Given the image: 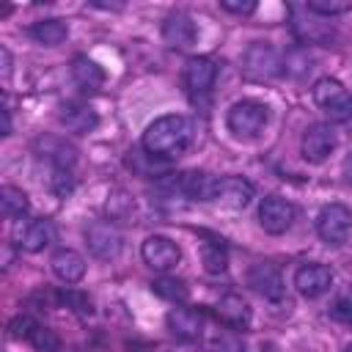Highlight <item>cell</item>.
Listing matches in <instances>:
<instances>
[{"mask_svg": "<svg viewBox=\"0 0 352 352\" xmlns=\"http://www.w3.org/2000/svg\"><path fill=\"white\" fill-rule=\"evenodd\" d=\"M217 319L223 324H228L231 330H245L250 324V305L239 297V294H223L217 300V308H214Z\"/></svg>", "mask_w": 352, "mask_h": 352, "instance_id": "9a60e30c", "label": "cell"}, {"mask_svg": "<svg viewBox=\"0 0 352 352\" xmlns=\"http://www.w3.org/2000/svg\"><path fill=\"white\" fill-rule=\"evenodd\" d=\"M226 11H231V14H250L253 8H256V3L253 0H248V3H236V0H223L220 3Z\"/></svg>", "mask_w": 352, "mask_h": 352, "instance_id": "e575fe53", "label": "cell"}, {"mask_svg": "<svg viewBox=\"0 0 352 352\" xmlns=\"http://www.w3.org/2000/svg\"><path fill=\"white\" fill-rule=\"evenodd\" d=\"M226 124L236 138H256L267 124V107L253 99L234 102L226 116Z\"/></svg>", "mask_w": 352, "mask_h": 352, "instance_id": "3957f363", "label": "cell"}, {"mask_svg": "<svg viewBox=\"0 0 352 352\" xmlns=\"http://www.w3.org/2000/svg\"><path fill=\"white\" fill-rule=\"evenodd\" d=\"M294 286L302 297H319L333 286V270L327 264H302L294 272Z\"/></svg>", "mask_w": 352, "mask_h": 352, "instance_id": "30bf717a", "label": "cell"}, {"mask_svg": "<svg viewBox=\"0 0 352 352\" xmlns=\"http://www.w3.org/2000/svg\"><path fill=\"white\" fill-rule=\"evenodd\" d=\"M168 330L179 338V341H198L201 330H204V316L195 308H173L165 316Z\"/></svg>", "mask_w": 352, "mask_h": 352, "instance_id": "5bb4252c", "label": "cell"}, {"mask_svg": "<svg viewBox=\"0 0 352 352\" xmlns=\"http://www.w3.org/2000/svg\"><path fill=\"white\" fill-rule=\"evenodd\" d=\"M36 327H38V324H36V322H33V316H28V314L14 316V319H11V324H8V330H11V336H14V338H30Z\"/></svg>", "mask_w": 352, "mask_h": 352, "instance_id": "4dcf8cb0", "label": "cell"}, {"mask_svg": "<svg viewBox=\"0 0 352 352\" xmlns=\"http://www.w3.org/2000/svg\"><path fill=\"white\" fill-rule=\"evenodd\" d=\"M19 245L28 250V253H38V250H44L50 242H52V226H50V220H33V223H28L25 226V231L19 234Z\"/></svg>", "mask_w": 352, "mask_h": 352, "instance_id": "44dd1931", "label": "cell"}, {"mask_svg": "<svg viewBox=\"0 0 352 352\" xmlns=\"http://www.w3.org/2000/svg\"><path fill=\"white\" fill-rule=\"evenodd\" d=\"M151 292L168 302H184L187 300V283L182 278H170V275H162L151 283Z\"/></svg>", "mask_w": 352, "mask_h": 352, "instance_id": "603a6c76", "label": "cell"}, {"mask_svg": "<svg viewBox=\"0 0 352 352\" xmlns=\"http://www.w3.org/2000/svg\"><path fill=\"white\" fill-rule=\"evenodd\" d=\"M192 121L184 116H160L143 132V151L157 160H173L184 154L192 143Z\"/></svg>", "mask_w": 352, "mask_h": 352, "instance_id": "6da1fadb", "label": "cell"}, {"mask_svg": "<svg viewBox=\"0 0 352 352\" xmlns=\"http://www.w3.org/2000/svg\"><path fill=\"white\" fill-rule=\"evenodd\" d=\"M217 80V66L209 58H190L184 63V88L195 94H209Z\"/></svg>", "mask_w": 352, "mask_h": 352, "instance_id": "4fadbf2b", "label": "cell"}, {"mask_svg": "<svg viewBox=\"0 0 352 352\" xmlns=\"http://www.w3.org/2000/svg\"><path fill=\"white\" fill-rule=\"evenodd\" d=\"M344 352H352V344H346V349H344Z\"/></svg>", "mask_w": 352, "mask_h": 352, "instance_id": "74e56055", "label": "cell"}, {"mask_svg": "<svg viewBox=\"0 0 352 352\" xmlns=\"http://www.w3.org/2000/svg\"><path fill=\"white\" fill-rule=\"evenodd\" d=\"M60 121L72 132H88V129L96 126V113L82 102H66L60 107Z\"/></svg>", "mask_w": 352, "mask_h": 352, "instance_id": "ffe728a7", "label": "cell"}, {"mask_svg": "<svg viewBox=\"0 0 352 352\" xmlns=\"http://www.w3.org/2000/svg\"><path fill=\"white\" fill-rule=\"evenodd\" d=\"M52 272L63 280V283H77L82 275H85V258L72 250V248H60L55 256H52Z\"/></svg>", "mask_w": 352, "mask_h": 352, "instance_id": "e0dca14e", "label": "cell"}, {"mask_svg": "<svg viewBox=\"0 0 352 352\" xmlns=\"http://www.w3.org/2000/svg\"><path fill=\"white\" fill-rule=\"evenodd\" d=\"M294 33L302 38V41H311V44H324V41H330L333 38V28H330V22H316V19H311V22H294Z\"/></svg>", "mask_w": 352, "mask_h": 352, "instance_id": "d4e9b609", "label": "cell"}, {"mask_svg": "<svg viewBox=\"0 0 352 352\" xmlns=\"http://www.w3.org/2000/svg\"><path fill=\"white\" fill-rule=\"evenodd\" d=\"M311 14H324V16H333V14H344L352 8V3H322V0H311L305 6Z\"/></svg>", "mask_w": 352, "mask_h": 352, "instance_id": "1f68e13d", "label": "cell"}, {"mask_svg": "<svg viewBox=\"0 0 352 352\" xmlns=\"http://www.w3.org/2000/svg\"><path fill=\"white\" fill-rule=\"evenodd\" d=\"M58 302H63L66 308H72V311H74V314H80V316H91V314H94L91 297H88L85 292H77V289L58 292Z\"/></svg>", "mask_w": 352, "mask_h": 352, "instance_id": "4316f807", "label": "cell"}, {"mask_svg": "<svg viewBox=\"0 0 352 352\" xmlns=\"http://www.w3.org/2000/svg\"><path fill=\"white\" fill-rule=\"evenodd\" d=\"M352 231V209L344 204H330L319 212L316 217V234L330 242V245H341Z\"/></svg>", "mask_w": 352, "mask_h": 352, "instance_id": "5b68a950", "label": "cell"}, {"mask_svg": "<svg viewBox=\"0 0 352 352\" xmlns=\"http://www.w3.org/2000/svg\"><path fill=\"white\" fill-rule=\"evenodd\" d=\"M294 220V206L280 195H267L258 206V223L267 234H283Z\"/></svg>", "mask_w": 352, "mask_h": 352, "instance_id": "52a82bcc", "label": "cell"}, {"mask_svg": "<svg viewBox=\"0 0 352 352\" xmlns=\"http://www.w3.org/2000/svg\"><path fill=\"white\" fill-rule=\"evenodd\" d=\"M248 283L253 286V292H258L264 300H280L286 286H283V275L275 264L270 261H258L250 267L248 272Z\"/></svg>", "mask_w": 352, "mask_h": 352, "instance_id": "9c48e42d", "label": "cell"}, {"mask_svg": "<svg viewBox=\"0 0 352 352\" xmlns=\"http://www.w3.org/2000/svg\"><path fill=\"white\" fill-rule=\"evenodd\" d=\"M201 256H204V267H206V272H212V275L226 272V267H228V256H226V248H223L220 242H204Z\"/></svg>", "mask_w": 352, "mask_h": 352, "instance_id": "484cf974", "label": "cell"}, {"mask_svg": "<svg viewBox=\"0 0 352 352\" xmlns=\"http://www.w3.org/2000/svg\"><path fill=\"white\" fill-rule=\"evenodd\" d=\"M30 36H33L38 44H44V47H58V44L66 41L69 28H66V22H60V19H44V22H36V25L30 28Z\"/></svg>", "mask_w": 352, "mask_h": 352, "instance_id": "7402d4cb", "label": "cell"}, {"mask_svg": "<svg viewBox=\"0 0 352 352\" xmlns=\"http://www.w3.org/2000/svg\"><path fill=\"white\" fill-rule=\"evenodd\" d=\"M336 148V132L327 124H311L302 132V157L308 162H322Z\"/></svg>", "mask_w": 352, "mask_h": 352, "instance_id": "8fae6325", "label": "cell"}, {"mask_svg": "<svg viewBox=\"0 0 352 352\" xmlns=\"http://www.w3.org/2000/svg\"><path fill=\"white\" fill-rule=\"evenodd\" d=\"M0 209L6 217H22L28 212V195L19 187H0Z\"/></svg>", "mask_w": 352, "mask_h": 352, "instance_id": "cb8c5ba5", "label": "cell"}, {"mask_svg": "<svg viewBox=\"0 0 352 352\" xmlns=\"http://www.w3.org/2000/svg\"><path fill=\"white\" fill-rule=\"evenodd\" d=\"M72 77H74V82H77L82 91H96V88H102V82H104L102 66H99L96 60L85 58V55H77V58L72 60Z\"/></svg>", "mask_w": 352, "mask_h": 352, "instance_id": "d6986e66", "label": "cell"}, {"mask_svg": "<svg viewBox=\"0 0 352 352\" xmlns=\"http://www.w3.org/2000/svg\"><path fill=\"white\" fill-rule=\"evenodd\" d=\"M52 190H55L58 195H66V192L72 190V173H69V168H58V165H55V173H52Z\"/></svg>", "mask_w": 352, "mask_h": 352, "instance_id": "d6a6232c", "label": "cell"}, {"mask_svg": "<svg viewBox=\"0 0 352 352\" xmlns=\"http://www.w3.org/2000/svg\"><path fill=\"white\" fill-rule=\"evenodd\" d=\"M311 94H314V102L330 116V121H349L352 118V96L346 94V88L338 80H333V77L316 80Z\"/></svg>", "mask_w": 352, "mask_h": 352, "instance_id": "7a4b0ae2", "label": "cell"}, {"mask_svg": "<svg viewBox=\"0 0 352 352\" xmlns=\"http://www.w3.org/2000/svg\"><path fill=\"white\" fill-rule=\"evenodd\" d=\"M85 245L94 258L113 261V258H118V253L124 248V236L110 220H96L85 228Z\"/></svg>", "mask_w": 352, "mask_h": 352, "instance_id": "277c9868", "label": "cell"}, {"mask_svg": "<svg viewBox=\"0 0 352 352\" xmlns=\"http://www.w3.org/2000/svg\"><path fill=\"white\" fill-rule=\"evenodd\" d=\"M333 316H336L338 322H346V324H352V294L341 297V300L333 305Z\"/></svg>", "mask_w": 352, "mask_h": 352, "instance_id": "836d02e7", "label": "cell"}, {"mask_svg": "<svg viewBox=\"0 0 352 352\" xmlns=\"http://www.w3.org/2000/svg\"><path fill=\"white\" fill-rule=\"evenodd\" d=\"M0 58H3V77H8V72H11V55H8L6 47H0Z\"/></svg>", "mask_w": 352, "mask_h": 352, "instance_id": "d590c367", "label": "cell"}, {"mask_svg": "<svg viewBox=\"0 0 352 352\" xmlns=\"http://www.w3.org/2000/svg\"><path fill=\"white\" fill-rule=\"evenodd\" d=\"M140 253H143V261H146L151 270H160V272H165V270L176 267V264H179V258H182L179 245H176L173 239H168V236H160V234L148 236V239L143 242Z\"/></svg>", "mask_w": 352, "mask_h": 352, "instance_id": "ba28073f", "label": "cell"}, {"mask_svg": "<svg viewBox=\"0 0 352 352\" xmlns=\"http://www.w3.org/2000/svg\"><path fill=\"white\" fill-rule=\"evenodd\" d=\"M176 182H179V192L192 201H212L220 192V179L206 170H187Z\"/></svg>", "mask_w": 352, "mask_h": 352, "instance_id": "7c38bea8", "label": "cell"}, {"mask_svg": "<svg viewBox=\"0 0 352 352\" xmlns=\"http://www.w3.org/2000/svg\"><path fill=\"white\" fill-rule=\"evenodd\" d=\"M209 346H212V352H245V344L234 330H217L212 336Z\"/></svg>", "mask_w": 352, "mask_h": 352, "instance_id": "83f0119b", "label": "cell"}, {"mask_svg": "<svg viewBox=\"0 0 352 352\" xmlns=\"http://www.w3.org/2000/svg\"><path fill=\"white\" fill-rule=\"evenodd\" d=\"M3 135H11V116H8V107L3 110Z\"/></svg>", "mask_w": 352, "mask_h": 352, "instance_id": "8d00e7d4", "label": "cell"}, {"mask_svg": "<svg viewBox=\"0 0 352 352\" xmlns=\"http://www.w3.org/2000/svg\"><path fill=\"white\" fill-rule=\"evenodd\" d=\"M195 22L187 16V14H182V11H176V14H170L168 19H165V25H162V38L170 44V47H176V50H182V47H190L192 41H195Z\"/></svg>", "mask_w": 352, "mask_h": 352, "instance_id": "2e32d148", "label": "cell"}, {"mask_svg": "<svg viewBox=\"0 0 352 352\" xmlns=\"http://www.w3.org/2000/svg\"><path fill=\"white\" fill-rule=\"evenodd\" d=\"M107 212H110L113 220H124V217H129V214L135 212V201H132L126 192H116V195H110V201H107Z\"/></svg>", "mask_w": 352, "mask_h": 352, "instance_id": "f1b7e54d", "label": "cell"}, {"mask_svg": "<svg viewBox=\"0 0 352 352\" xmlns=\"http://www.w3.org/2000/svg\"><path fill=\"white\" fill-rule=\"evenodd\" d=\"M217 198L231 209H245L250 204V198H253V184L248 179H242V176H226V179H220Z\"/></svg>", "mask_w": 352, "mask_h": 352, "instance_id": "ac0fdd59", "label": "cell"}, {"mask_svg": "<svg viewBox=\"0 0 352 352\" xmlns=\"http://www.w3.org/2000/svg\"><path fill=\"white\" fill-rule=\"evenodd\" d=\"M245 74L253 77V80L278 77L280 74V58H278V52L270 44H264V41L250 44L248 52H245Z\"/></svg>", "mask_w": 352, "mask_h": 352, "instance_id": "8992f818", "label": "cell"}, {"mask_svg": "<svg viewBox=\"0 0 352 352\" xmlns=\"http://www.w3.org/2000/svg\"><path fill=\"white\" fill-rule=\"evenodd\" d=\"M28 341H30V344H33L38 352H55V349L60 346V338H58V336H55L50 327H41V324L33 330V336H30Z\"/></svg>", "mask_w": 352, "mask_h": 352, "instance_id": "f546056e", "label": "cell"}]
</instances>
